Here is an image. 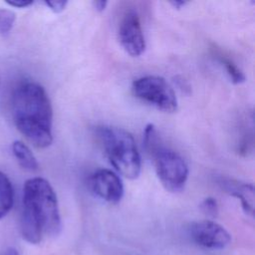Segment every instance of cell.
Wrapping results in <instances>:
<instances>
[{"label":"cell","mask_w":255,"mask_h":255,"mask_svg":"<svg viewBox=\"0 0 255 255\" xmlns=\"http://www.w3.org/2000/svg\"><path fill=\"white\" fill-rule=\"evenodd\" d=\"M62 231L57 195L45 178L32 177L23 188L20 232L25 241L39 244L44 237H56Z\"/></svg>","instance_id":"obj_1"},{"label":"cell","mask_w":255,"mask_h":255,"mask_svg":"<svg viewBox=\"0 0 255 255\" xmlns=\"http://www.w3.org/2000/svg\"><path fill=\"white\" fill-rule=\"evenodd\" d=\"M11 106L18 130L35 146H49L53 141V110L45 89L32 81L21 82L13 91Z\"/></svg>","instance_id":"obj_2"},{"label":"cell","mask_w":255,"mask_h":255,"mask_svg":"<svg viewBox=\"0 0 255 255\" xmlns=\"http://www.w3.org/2000/svg\"><path fill=\"white\" fill-rule=\"evenodd\" d=\"M97 134L111 164L127 178H136L141 159L133 136L124 128L108 126L100 127Z\"/></svg>","instance_id":"obj_3"},{"label":"cell","mask_w":255,"mask_h":255,"mask_svg":"<svg viewBox=\"0 0 255 255\" xmlns=\"http://www.w3.org/2000/svg\"><path fill=\"white\" fill-rule=\"evenodd\" d=\"M133 95L140 101L165 113L177 110V98L171 86L159 76H144L132 82Z\"/></svg>","instance_id":"obj_4"},{"label":"cell","mask_w":255,"mask_h":255,"mask_svg":"<svg viewBox=\"0 0 255 255\" xmlns=\"http://www.w3.org/2000/svg\"><path fill=\"white\" fill-rule=\"evenodd\" d=\"M150 156L156 175L164 188L170 192L182 190L188 178V166L185 160L177 152L162 145Z\"/></svg>","instance_id":"obj_5"},{"label":"cell","mask_w":255,"mask_h":255,"mask_svg":"<svg viewBox=\"0 0 255 255\" xmlns=\"http://www.w3.org/2000/svg\"><path fill=\"white\" fill-rule=\"evenodd\" d=\"M119 40L125 51L132 57L140 56L145 49V40L137 12L127 10L119 25Z\"/></svg>","instance_id":"obj_6"},{"label":"cell","mask_w":255,"mask_h":255,"mask_svg":"<svg viewBox=\"0 0 255 255\" xmlns=\"http://www.w3.org/2000/svg\"><path fill=\"white\" fill-rule=\"evenodd\" d=\"M188 231L191 239L206 249L220 250L231 242L230 233L222 225L209 219L192 222Z\"/></svg>","instance_id":"obj_7"},{"label":"cell","mask_w":255,"mask_h":255,"mask_svg":"<svg viewBox=\"0 0 255 255\" xmlns=\"http://www.w3.org/2000/svg\"><path fill=\"white\" fill-rule=\"evenodd\" d=\"M90 191L97 197L112 203H119L124 196V184L120 176L111 169L101 168L90 174L87 180Z\"/></svg>","instance_id":"obj_8"},{"label":"cell","mask_w":255,"mask_h":255,"mask_svg":"<svg viewBox=\"0 0 255 255\" xmlns=\"http://www.w3.org/2000/svg\"><path fill=\"white\" fill-rule=\"evenodd\" d=\"M217 184L228 194L238 198L242 208L248 215L254 213V186L252 183L243 182L227 176H219Z\"/></svg>","instance_id":"obj_9"},{"label":"cell","mask_w":255,"mask_h":255,"mask_svg":"<svg viewBox=\"0 0 255 255\" xmlns=\"http://www.w3.org/2000/svg\"><path fill=\"white\" fill-rule=\"evenodd\" d=\"M12 152L20 166L28 171H36L39 168V163L31 151V149L22 141L15 140L12 143Z\"/></svg>","instance_id":"obj_10"},{"label":"cell","mask_w":255,"mask_h":255,"mask_svg":"<svg viewBox=\"0 0 255 255\" xmlns=\"http://www.w3.org/2000/svg\"><path fill=\"white\" fill-rule=\"evenodd\" d=\"M14 203V189L10 179L0 171V219L4 218L12 209Z\"/></svg>","instance_id":"obj_11"},{"label":"cell","mask_w":255,"mask_h":255,"mask_svg":"<svg viewBox=\"0 0 255 255\" xmlns=\"http://www.w3.org/2000/svg\"><path fill=\"white\" fill-rule=\"evenodd\" d=\"M143 144L146 152L150 155L153 151H155L160 145V138L158 136L157 130L152 124H148L144 128L143 131Z\"/></svg>","instance_id":"obj_12"},{"label":"cell","mask_w":255,"mask_h":255,"mask_svg":"<svg viewBox=\"0 0 255 255\" xmlns=\"http://www.w3.org/2000/svg\"><path fill=\"white\" fill-rule=\"evenodd\" d=\"M218 60L222 64V66H224V69H225L226 73L228 74L232 83L241 84L245 81L244 73L237 67V65L232 60H230L229 58H226L222 55L219 56Z\"/></svg>","instance_id":"obj_13"},{"label":"cell","mask_w":255,"mask_h":255,"mask_svg":"<svg viewBox=\"0 0 255 255\" xmlns=\"http://www.w3.org/2000/svg\"><path fill=\"white\" fill-rule=\"evenodd\" d=\"M16 20V15L12 10L0 8V34H9Z\"/></svg>","instance_id":"obj_14"},{"label":"cell","mask_w":255,"mask_h":255,"mask_svg":"<svg viewBox=\"0 0 255 255\" xmlns=\"http://www.w3.org/2000/svg\"><path fill=\"white\" fill-rule=\"evenodd\" d=\"M201 211L211 217H215L218 213V203L214 197H206L200 203Z\"/></svg>","instance_id":"obj_15"},{"label":"cell","mask_w":255,"mask_h":255,"mask_svg":"<svg viewBox=\"0 0 255 255\" xmlns=\"http://www.w3.org/2000/svg\"><path fill=\"white\" fill-rule=\"evenodd\" d=\"M45 4L53 12L59 13V12H62L66 8L68 1H66V0H49V1H45Z\"/></svg>","instance_id":"obj_16"},{"label":"cell","mask_w":255,"mask_h":255,"mask_svg":"<svg viewBox=\"0 0 255 255\" xmlns=\"http://www.w3.org/2000/svg\"><path fill=\"white\" fill-rule=\"evenodd\" d=\"M6 3L12 7L25 8L33 4L32 0H6Z\"/></svg>","instance_id":"obj_17"},{"label":"cell","mask_w":255,"mask_h":255,"mask_svg":"<svg viewBox=\"0 0 255 255\" xmlns=\"http://www.w3.org/2000/svg\"><path fill=\"white\" fill-rule=\"evenodd\" d=\"M107 4H108V2L105 1V0H97V1H94V2H93L94 8H95L98 12H103V11L106 9Z\"/></svg>","instance_id":"obj_18"},{"label":"cell","mask_w":255,"mask_h":255,"mask_svg":"<svg viewBox=\"0 0 255 255\" xmlns=\"http://www.w3.org/2000/svg\"><path fill=\"white\" fill-rule=\"evenodd\" d=\"M1 255H20V254H19V252L15 248L9 247L5 251H3Z\"/></svg>","instance_id":"obj_19"},{"label":"cell","mask_w":255,"mask_h":255,"mask_svg":"<svg viewBox=\"0 0 255 255\" xmlns=\"http://www.w3.org/2000/svg\"><path fill=\"white\" fill-rule=\"evenodd\" d=\"M169 3L172 5L173 8H175V9H180V8H182L187 2H185V1H170Z\"/></svg>","instance_id":"obj_20"}]
</instances>
